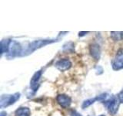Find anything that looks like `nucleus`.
<instances>
[{
    "label": "nucleus",
    "mask_w": 123,
    "mask_h": 116,
    "mask_svg": "<svg viewBox=\"0 0 123 116\" xmlns=\"http://www.w3.org/2000/svg\"><path fill=\"white\" fill-rule=\"evenodd\" d=\"M57 40H35L32 42L31 44L28 46V47L26 48L25 51H23L21 54V56H27L29 55L30 53L34 52L35 50L39 49L44 46H46L48 44H51L53 43L56 42Z\"/></svg>",
    "instance_id": "nucleus-1"
},
{
    "label": "nucleus",
    "mask_w": 123,
    "mask_h": 116,
    "mask_svg": "<svg viewBox=\"0 0 123 116\" xmlns=\"http://www.w3.org/2000/svg\"><path fill=\"white\" fill-rule=\"evenodd\" d=\"M15 116H30L31 111L28 107H20L15 111Z\"/></svg>",
    "instance_id": "nucleus-10"
},
{
    "label": "nucleus",
    "mask_w": 123,
    "mask_h": 116,
    "mask_svg": "<svg viewBox=\"0 0 123 116\" xmlns=\"http://www.w3.org/2000/svg\"><path fill=\"white\" fill-rule=\"evenodd\" d=\"M89 52H90L91 56L93 57L95 60H99L100 57H101V48H100V46L98 44H93L90 45Z\"/></svg>",
    "instance_id": "nucleus-9"
},
{
    "label": "nucleus",
    "mask_w": 123,
    "mask_h": 116,
    "mask_svg": "<svg viewBox=\"0 0 123 116\" xmlns=\"http://www.w3.org/2000/svg\"><path fill=\"white\" fill-rule=\"evenodd\" d=\"M112 68L115 71L123 69V48L118 50L114 60L112 61Z\"/></svg>",
    "instance_id": "nucleus-5"
},
{
    "label": "nucleus",
    "mask_w": 123,
    "mask_h": 116,
    "mask_svg": "<svg viewBox=\"0 0 123 116\" xmlns=\"http://www.w3.org/2000/svg\"><path fill=\"white\" fill-rule=\"evenodd\" d=\"M42 74V71H36L33 74L32 79H31V81H30V87H31V88H32V90L34 91V93L38 90V86H39L38 81H39V80L41 78Z\"/></svg>",
    "instance_id": "nucleus-8"
},
{
    "label": "nucleus",
    "mask_w": 123,
    "mask_h": 116,
    "mask_svg": "<svg viewBox=\"0 0 123 116\" xmlns=\"http://www.w3.org/2000/svg\"><path fill=\"white\" fill-rule=\"evenodd\" d=\"M96 101H97V99H96V98H90V99H88V100H86L84 101V102L82 103V108H83V109H85V108H86L88 107H89L91 104H92L93 103H95Z\"/></svg>",
    "instance_id": "nucleus-14"
},
{
    "label": "nucleus",
    "mask_w": 123,
    "mask_h": 116,
    "mask_svg": "<svg viewBox=\"0 0 123 116\" xmlns=\"http://www.w3.org/2000/svg\"><path fill=\"white\" fill-rule=\"evenodd\" d=\"M103 103L106 107L108 111L111 115H115L117 113L119 108V104H120V102H119L118 97L112 96L109 99L105 101Z\"/></svg>",
    "instance_id": "nucleus-3"
},
{
    "label": "nucleus",
    "mask_w": 123,
    "mask_h": 116,
    "mask_svg": "<svg viewBox=\"0 0 123 116\" xmlns=\"http://www.w3.org/2000/svg\"><path fill=\"white\" fill-rule=\"evenodd\" d=\"M100 116H105V115H100Z\"/></svg>",
    "instance_id": "nucleus-21"
},
{
    "label": "nucleus",
    "mask_w": 123,
    "mask_h": 116,
    "mask_svg": "<svg viewBox=\"0 0 123 116\" xmlns=\"http://www.w3.org/2000/svg\"><path fill=\"white\" fill-rule=\"evenodd\" d=\"M107 98H108L107 93H103V94L96 97V99H97V101H98V102H105V101H106Z\"/></svg>",
    "instance_id": "nucleus-15"
},
{
    "label": "nucleus",
    "mask_w": 123,
    "mask_h": 116,
    "mask_svg": "<svg viewBox=\"0 0 123 116\" xmlns=\"http://www.w3.org/2000/svg\"><path fill=\"white\" fill-rule=\"evenodd\" d=\"M56 101L58 104L63 108H68L72 104L71 98L66 94H59L56 97Z\"/></svg>",
    "instance_id": "nucleus-6"
},
{
    "label": "nucleus",
    "mask_w": 123,
    "mask_h": 116,
    "mask_svg": "<svg viewBox=\"0 0 123 116\" xmlns=\"http://www.w3.org/2000/svg\"><path fill=\"white\" fill-rule=\"evenodd\" d=\"M0 116H7V113L6 111H2L0 113Z\"/></svg>",
    "instance_id": "nucleus-20"
},
{
    "label": "nucleus",
    "mask_w": 123,
    "mask_h": 116,
    "mask_svg": "<svg viewBox=\"0 0 123 116\" xmlns=\"http://www.w3.org/2000/svg\"><path fill=\"white\" fill-rule=\"evenodd\" d=\"M88 32H86V31H85V32H79V36H85V35H86V33H88Z\"/></svg>",
    "instance_id": "nucleus-19"
},
{
    "label": "nucleus",
    "mask_w": 123,
    "mask_h": 116,
    "mask_svg": "<svg viewBox=\"0 0 123 116\" xmlns=\"http://www.w3.org/2000/svg\"><path fill=\"white\" fill-rule=\"evenodd\" d=\"M70 115H71V116H82V115H81V114H79V112H77L75 110H72L70 112Z\"/></svg>",
    "instance_id": "nucleus-18"
},
{
    "label": "nucleus",
    "mask_w": 123,
    "mask_h": 116,
    "mask_svg": "<svg viewBox=\"0 0 123 116\" xmlns=\"http://www.w3.org/2000/svg\"><path fill=\"white\" fill-rule=\"evenodd\" d=\"M55 66L60 71H65L71 68L72 62L68 59H67V58H65V59H61L59 60H58L55 63Z\"/></svg>",
    "instance_id": "nucleus-7"
},
{
    "label": "nucleus",
    "mask_w": 123,
    "mask_h": 116,
    "mask_svg": "<svg viewBox=\"0 0 123 116\" xmlns=\"http://www.w3.org/2000/svg\"><path fill=\"white\" fill-rule=\"evenodd\" d=\"M110 36L114 41H120L123 40V32L121 31H112L110 33Z\"/></svg>",
    "instance_id": "nucleus-12"
},
{
    "label": "nucleus",
    "mask_w": 123,
    "mask_h": 116,
    "mask_svg": "<svg viewBox=\"0 0 123 116\" xmlns=\"http://www.w3.org/2000/svg\"><path fill=\"white\" fill-rule=\"evenodd\" d=\"M20 98V93H15L14 94H2L0 98V108H4L13 104Z\"/></svg>",
    "instance_id": "nucleus-2"
},
{
    "label": "nucleus",
    "mask_w": 123,
    "mask_h": 116,
    "mask_svg": "<svg viewBox=\"0 0 123 116\" xmlns=\"http://www.w3.org/2000/svg\"><path fill=\"white\" fill-rule=\"evenodd\" d=\"M117 97H118V98L119 100V102H120V103H123V90L118 93Z\"/></svg>",
    "instance_id": "nucleus-16"
},
{
    "label": "nucleus",
    "mask_w": 123,
    "mask_h": 116,
    "mask_svg": "<svg viewBox=\"0 0 123 116\" xmlns=\"http://www.w3.org/2000/svg\"><path fill=\"white\" fill-rule=\"evenodd\" d=\"M22 53V46L19 43L15 40H12L9 45V51L7 53V58L8 59H13L15 57L21 55Z\"/></svg>",
    "instance_id": "nucleus-4"
},
{
    "label": "nucleus",
    "mask_w": 123,
    "mask_h": 116,
    "mask_svg": "<svg viewBox=\"0 0 123 116\" xmlns=\"http://www.w3.org/2000/svg\"><path fill=\"white\" fill-rule=\"evenodd\" d=\"M95 71H97L96 72L97 74H101V73H102V72H103V69L102 67H100V66H97V67H95Z\"/></svg>",
    "instance_id": "nucleus-17"
},
{
    "label": "nucleus",
    "mask_w": 123,
    "mask_h": 116,
    "mask_svg": "<svg viewBox=\"0 0 123 116\" xmlns=\"http://www.w3.org/2000/svg\"><path fill=\"white\" fill-rule=\"evenodd\" d=\"M74 49H75V45L72 42L66 43V44H65L63 45L62 47V50L65 53H69L74 52Z\"/></svg>",
    "instance_id": "nucleus-13"
},
{
    "label": "nucleus",
    "mask_w": 123,
    "mask_h": 116,
    "mask_svg": "<svg viewBox=\"0 0 123 116\" xmlns=\"http://www.w3.org/2000/svg\"><path fill=\"white\" fill-rule=\"evenodd\" d=\"M11 41L12 40H9V39H5V40H2L1 41L0 47H1V54L2 55L5 53H8V51H9V45H10Z\"/></svg>",
    "instance_id": "nucleus-11"
}]
</instances>
